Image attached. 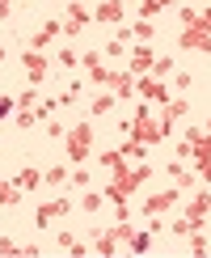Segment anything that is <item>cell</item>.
Listing matches in <instances>:
<instances>
[{
  "label": "cell",
  "instance_id": "cell-34",
  "mask_svg": "<svg viewBox=\"0 0 211 258\" xmlns=\"http://www.w3.org/2000/svg\"><path fill=\"white\" fill-rule=\"evenodd\" d=\"M135 9H140V17H148V21H152L156 13H161V0H140Z\"/></svg>",
  "mask_w": 211,
  "mask_h": 258
},
{
  "label": "cell",
  "instance_id": "cell-21",
  "mask_svg": "<svg viewBox=\"0 0 211 258\" xmlns=\"http://www.w3.org/2000/svg\"><path fill=\"white\" fill-rule=\"evenodd\" d=\"M101 203H106V195H101V190H84L76 208H80V212H89V216H93V212H101Z\"/></svg>",
  "mask_w": 211,
  "mask_h": 258
},
{
  "label": "cell",
  "instance_id": "cell-46",
  "mask_svg": "<svg viewBox=\"0 0 211 258\" xmlns=\"http://www.w3.org/2000/svg\"><path fill=\"white\" fill-rule=\"evenodd\" d=\"M0 182H5V178H0Z\"/></svg>",
  "mask_w": 211,
  "mask_h": 258
},
{
  "label": "cell",
  "instance_id": "cell-22",
  "mask_svg": "<svg viewBox=\"0 0 211 258\" xmlns=\"http://www.w3.org/2000/svg\"><path fill=\"white\" fill-rule=\"evenodd\" d=\"M89 81H93V85H101V89H106V85L114 89V81H119V72H110L106 63H97V68H89Z\"/></svg>",
  "mask_w": 211,
  "mask_h": 258
},
{
  "label": "cell",
  "instance_id": "cell-37",
  "mask_svg": "<svg viewBox=\"0 0 211 258\" xmlns=\"http://www.w3.org/2000/svg\"><path fill=\"white\" fill-rule=\"evenodd\" d=\"M72 186L89 190V169H84V165H76V174H72Z\"/></svg>",
  "mask_w": 211,
  "mask_h": 258
},
{
  "label": "cell",
  "instance_id": "cell-7",
  "mask_svg": "<svg viewBox=\"0 0 211 258\" xmlns=\"http://www.w3.org/2000/svg\"><path fill=\"white\" fill-rule=\"evenodd\" d=\"M152 63H156V51L148 47V42H135V47L127 51V72H135V77L152 72Z\"/></svg>",
  "mask_w": 211,
  "mask_h": 258
},
{
  "label": "cell",
  "instance_id": "cell-10",
  "mask_svg": "<svg viewBox=\"0 0 211 258\" xmlns=\"http://www.w3.org/2000/svg\"><path fill=\"white\" fill-rule=\"evenodd\" d=\"M186 216L194 220V229H203V224H207V216H211V186H203V190H194V195H190Z\"/></svg>",
  "mask_w": 211,
  "mask_h": 258
},
{
  "label": "cell",
  "instance_id": "cell-6",
  "mask_svg": "<svg viewBox=\"0 0 211 258\" xmlns=\"http://www.w3.org/2000/svg\"><path fill=\"white\" fill-rule=\"evenodd\" d=\"M21 63H26V77H30V85H34V89L51 77V59L42 55V51H34V47H26V51H21Z\"/></svg>",
  "mask_w": 211,
  "mask_h": 258
},
{
  "label": "cell",
  "instance_id": "cell-1",
  "mask_svg": "<svg viewBox=\"0 0 211 258\" xmlns=\"http://www.w3.org/2000/svg\"><path fill=\"white\" fill-rule=\"evenodd\" d=\"M169 132H173V123H165V119H152V106L148 102H140L135 106V119H131V140H140V144H148V148H156V144H165L169 140Z\"/></svg>",
  "mask_w": 211,
  "mask_h": 258
},
{
  "label": "cell",
  "instance_id": "cell-12",
  "mask_svg": "<svg viewBox=\"0 0 211 258\" xmlns=\"http://www.w3.org/2000/svg\"><path fill=\"white\" fill-rule=\"evenodd\" d=\"M165 174L169 178H173V186H182V190H190V186H194V182H198V169H190L186 165V161H169V165H165Z\"/></svg>",
  "mask_w": 211,
  "mask_h": 258
},
{
  "label": "cell",
  "instance_id": "cell-23",
  "mask_svg": "<svg viewBox=\"0 0 211 258\" xmlns=\"http://www.w3.org/2000/svg\"><path fill=\"white\" fill-rule=\"evenodd\" d=\"M131 38H135V42H152V38H156V26H152L148 17H140V21L131 26Z\"/></svg>",
  "mask_w": 211,
  "mask_h": 258
},
{
  "label": "cell",
  "instance_id": "cell-16",
  "mask_svg": "<svg viewBox=\"0 0 211 258\" xmlns=\"http://www.w3.org/2000/svg\"><path fill=\"white\" fill-rule=\"evenodd\" d=\"M13 182H17L21 190H38V186H42V169L26 165V169H17V174H13Z\"/></svg>",
  "mask_w": 211,
  "mask_h": 258
},
{
  "label": "cell",
  "instance_id": "cell-32",
  "mask_svg": "<svg viewBox=\"0 0 211 258\" xmlns=\"http://www.w3.org/2000/svg\"><path fill=\"white\" fill-rule=\"evenodd\" d=\"M97 63H106V55L101 51H80V68L89 72V68H97Z\"/></svg>",
  "mask_w": 211,
  "mask_h": 258
},
{
  "label": "cell",
  "instance_id": "cell-15",
  "mask_svg": "<svg viewBox=\"0 0 211 258\" xmlns=\"http://www.w3.org/2000/svg\"><path fill=\"white\" fill-rule=\"evenodd\" d=\"M186 114H190V102L177 93V98L165 102V114H161V119H165V123H177V119H186Z\"/></svg>",
  "mask_w": 211,
  "mask_h": 258
},
{
  "label": "cell",
  "instance_id": "cell-42",
  "mask_svg": "<svg viewBox=\"0 0 211 258\" xmlns=\"http://www.w3.org/2000/svg\"><path fill=\"white\" fill-rule=\"evenodd\" d=\"M177 21H182V26H194L198 13H194V9H177Z\"/></svg>",
  "mask_w": 211,
  "mask_h": 258
},
{
  "label": "cell",
  "instance_id": "cell-28",
  "mask_svg": "<svg viewBox=\"0 0 211 258\" xmlns=\"http://www.w3.org/2000/svg\"><path fill=\"white\" fill-rule=\"evenodd\" d=\"M169 233H173V237H190V233H194V220H190L186 212H182V216H177L173 224H169Z\"/></svg>",
  "mask_w": 211,
  "mask_h": 258
},
{
  "label": "cell",
  "instance_id": "cell-11",
  "mask_svg": "<svg viewBox=\"0 0 211 258\" xmlns=\"http://www.w3.org/2000/svg\"><path fill=\"white\" fill-rule=\"evenodd\" d=\"M177 195H182V186H173V190H156V195H144V216H165V212L177 203Z\"/></svg>",
  "mask_w": 211,
  "mask_h": 258
},
{
  "label": "cell",
  "instance_id": "cell-30",
  "mask_svg": "<svg viewBox=\"0 0 211 258\" xmlns=\"http://www.w3.org/2000/svg\"><path fill=\"white\" fill-rule=\"evenodd\" d=\"M207 157H211V132H203L194 140V161H207Z\"/></svg>",
  "mask_w": 211,
  "mask_h": 258
},
{
  "label": "cell",
  "instance_id": "cell-35",
  "mask_svg": "<svg viewBox=\"0 0 211 258\" xmlns=\"http://www.w3.org/2000/svg\"><path fill=\"white\" fill-rule=\"evenodd\" d=\"M38 102H42V93L34 89V85H30L26 93H17V106H38Z\"/></svg>",
  "mask_w": 211,
  "mask_h": 258
},
{
  "label": "cell",
  "instance_id": "cell-44",
  "mask_svg": "<svg viewBox=\"0 0 211 258\" xmlns=\"http://www.w3.org/2000/svg\"><path fill=\"white\" fill-rule=\"evenodd\" d=\"M198 26H207V30H211V5L203 9V13H198Z\"/></svg>",
  "mask_w": 211,
  "mask_h": 258
},
{
  "label": "cell",
  "instance_id": "cell-2",
  "mask_svg": "<svg viewBox=\"0 0 211 258\" xmlns=\"http://www.w3.org/2000/svg\"><path fill=\"white\" fill-rule=\"evenodd\" d=\"M63 153H68L72 165H84L93 153V123H76L68 127V136H63Z\"/></svg>",
  "mask_w": 211,
  "mask_h": 258
},
{
  "label": "cell",
  "instance_id": "cell-39",
  "mask_svg": "<svg viewBox=\"0 0 211 258\" xmlns=\"http://www.w3.org/2000/svg\"><path fill=\"white\" fill-rule=\"evenodd\" d=\"M47 136H51V140H63L68 132H63V123H59V119H47Z\"/></svg>",
  "mask_w": 211,
  "mask_h": 258
},
{
  "label": "cell",
  "instance_id": "cell-41",
  "mask_svg": "<svg viewBox=\"0 0 211 258\" xmlns=\"http://www.w3.org/2000/svg\"><path fill=\"white\" fill-rule=\"evenodd\" d=\"M55 241H59V250H63V254H68V250H72V245H76V233H59V237H55Z\"/></svg>",
  "mask_w": 211,
  "mask_h": 258
},
{
  "label": "cell",
  "instance_id": "cell-13",
  "mask_svg": "<svg viewBox=\"0 0 211 258\" xmlns=\"http://www.w3.org/2000/svg\"><path fill=\"white\" fill-rule=\"evenodd\" d=\"M59 34H63V21H42V26H38V34L30 38V47H34V51H47Z\"/></svg>",
  "mask_w": 211,
  "mask_h": 258
},
{
  "label": "cell",
  "instance_id": "cell-17",
  "mask_svg": "<svg viewBox=\"0 0 211 258\" xmlns=\"http://www.w3.org/2000/svg\"><path fill=\"white\" fill-rule=\"evenodd\" d=\"M114 106H119V98H114V89H110V93H97V98L89 102V114H93V119H101V114H110Z\"/></svg>",
  "mask_w": 211,
  "mask_h": 258
},
{
  "label": "cell",
  "instance_id": "cell-40",
  "mask_svg": "<svg viewBox=\"0 0 211 258\" xmlns=\"http://www.w3.org/2000/svg\"><path fill=\"white\" fill-rule=\"evenodd\" d=\"M0 254H5V258H9V254H21V245H17L13 237H0Z\"/></svg>",
  "mask_w": 211,
  "mask_h": 258
},
{
  "label": "cell",
  "instance_id": "cell-45",
  "mask_svg": "<svg viewBox=\"0 0 211 258\" xmlns=\"http://www.w3.org/2000/svg\"><path fill=\"white\" fill-rule=\"evenodd\" d=\"M0 63H9V47H0Z\"/></svg>",
  "mask_w": 211,
  "mask_h": 258
},
{
  "label": "cell",
  "instance_id": "cell-36",
  "mask_svg": "<svg viewBox=\"0 0 211 258\" xmlns=\"http://www.w3.org/2000/svg\"><path fill=\"white\" fill-rule=\"evenodd\" d=\"M13 110H17V98L13 93H0V119H9Z\"/></svg>",
  "mask_w": 211,
  "mask_h": 258
},
{
  "label": "cell",
  "instance_id": "cell-14",
  "mask_svg": "<svg viewBox=\"0 0 211 258\" xmlns=\"http://www.w3.org/2000/svg\"><path fill=\"white\" fill-rule=\"evenodd\" d=\"M89 237H93V254H106V258H114V254H119V241H114L106 229H93Z\"/></svg>",
  "mask_w": 211,
  "mask_h": 258
},
{
  "label": "cell",
  "instance_id": "cell-25",
  "mask_svg": "<svg viewBox=\"0 0 211 258\" xmlns=\"http://www.w3.org/2000/svg\"><path fill=\"white\" fill-rule=\"evenodd\" d=\"M106 233H110L114 241H127V245H131V237H135V224H131V220H119V224H110Z\"/></svg>",
  "mask_w": 211,
  "mask_h": 258
},
{
  "label": "cell",
  "instance_id": "cell-26",
  "mask_svg": "<svg viewBox=\"0 0 211 258\" xmlns=\"http://www.w3.org/2000/svg\"><path fill=\"white\" fill-rule=\"evenodd\" d=\"M186 250H190V254H211V241L203 237V229H194V233L186 237Z\"/></svg>",
  "mask_w": 211,
  "mask_h": 258
},
{
  "label": "cell",
  "instance_id": "cell-8",
  "mask_svg": "<svg viewBox=\"0 0 211 258\" xmlns=\"http://www.w3.org/2000/svg\"><path fill=\"white\" fill-rule=\"evenodd\" d=\"M127 17V0H101V5H93V21L97 26H123Z\"/></svg>",
  "mask_w": 211,
  "mask_h": 258
},
{
  "label": "cell",
  "instance_id": "cell-18",
  "mask_svg": "<svg viewBox=\"0 0 211 258\" xmlns=\"http://www.w3.org/2000/svg\"><path fill=\"white\" fill-rule=\"evenodd\" d=\"M42 182H47V186H68V182H72V169H68V165H51V169H42Z\"/></svg>",
  "mask_w": 211,
  "mask_h": 258
},
{
  "label": "cell",
  "instance_id": "cell-20",
  "mask_svg": "<svg viewBox=\"0 0 211 258\" xmlns=\"http://www.w3.org/2000/svg\"><path fill=\"white\" fill-rule=\"evenodd\" d=\"M127 250H131V254H148V250H152V229H135V237H131Z\"/></svg>",
  "mask_w": 211,
  "mask_h": 258
},
{
  "label": "cell",
  "instance_id": "cell-38",
  "mask_svg": "<svg viewBox=\"0 0 211 258\" xmlns=\"http://www.w3.org/2000/svg\"><path fill=\"white\" fill-rule=\"evenodd\" d=\"M194 169H198V178H203V186H211V157L207 161H194Z\"/></svg>",
  "mask_w": 211,
  "mask_h": 258
},
{
  "label": "cell",
  "instance_id": "cell-4",
  "mask_svg": "<svg viewBox=\"0 0 211 258\" xmlns=\"http://www.w3.org/2000/svg\"><path fill=\"white\" fill-rule=\"evenodd\" d=\"M135 98H140V102H169V98H173V93H169L165 89V81L161 77H152V72H144V77H135Z\"/></svg>",
  "mask_w": 211,
  "mask_h": 258
},
{
  "label": "cell",
  "instance_id": "cell-19",
  "mask_svg": "<svg viewBox=\"0 0 211 258\" xmlns=\"http://www.w3.org/2000/svg\"><path fill=\"white\" fill-rule=\"evenodd\" d=\"M131 93H135V72H119V81H114V98L127 102Z\"/></svg>",
  "mask_w": 211,
  "mask_h": 258
},
{
  "label": "cell",
  "instance_id": "cell-3",
  "mask_svg": "<svg viewBox=\"0 0 211 258\" xmlns=\"http://www.w3.org/2000/svg\"><path fill=\"white\" fill-rule=\"evenodd\" d=\"M93 21V9L80 5V0H68L63 5V38H80V30Z\"/></svg>",
  "mask_w": 211,
  "mask_h": 258
},
{
  "label": "cell",
  "instance_id": "cell-33",
  "mask_svg": "<svg viewBox=\"0 0 211 258\" xmlns=\"http://www.w3.org/2000/svg\"><path fill=\"white\" fill-rule=\"evenodd\" d=\"M169 72H173V59H169V55H156V63H152V77H169Z\"/></svg>",
  "mask_w": 211,
  "mask_h": 258
},
{
  "label": "cell",
  "instance_id": "cell-9",
  "mask_svg": "<svg viewBox=\"0 0 211 258\" xmlns=\"http://www.w3.org/2000/svg\"><path fill=\"white\" fill-rule=\"evenodd\" d=\"M68 212H76V203H72V199H51V203H42V208L34 212V224H38V229H47L51 220H63Z\"/></svg>",
  "mask_w": 211,
  "mask_h": 258
},
{
  "label": "cell",
  "instance_id": "cell-24",
  "mask_svg": "<svg viewBox=\"0 0 211 258\" xmlns=\"http://www.w3.org/2000/svg\"><path fill=\"white\" fill-rule=\"evenodd\" d=\"M13 203H21V186L17 182H0V208H13Z\"/></svg>",
  "mask_w": 211,
  "mask_h": 258
},
{
  "label": "cell",
  "instance_id": "cell-31",
  "mask_svg": "<svg viewBox=\"0 0 211 258\" xmlns=\"http://www.w3.org/2000/svg\"><path fill=\"white\" fill-rule=\"evenodd\" d=\"M76 63H80V51L76 47H63L59 51V68H76Z\"/></svg>",
  "mask_w": 211,
  "mask_h": 258
},
{
  "label": "cell",
  "instance_id": "cell-27",
  "mask_svg": "<svg viewBox=\"0 0 211 258\" xmlns=\"http://www.w3.org/2000/svg\"><path fill=\"white\" fill-rule=\"evenodd\" d=\"M127 51H131V47H127L123 38H106V47H101V55H106V59H123Z\"/></svg>",
  "mask_w": 211,
  "mask_h": 258
},
{
  "label": "cell",
  "instance_id": "cell-43",
  "mask_svg": "<svg viewBox=\"0 0 211 258\" xmlns=\"http://www.w3.org/2000/svg\"><path fill=\"white\" fill-rule=\"evenodd\" d=\"M13 17V0H0V21H9Z\"/></svg>",
  "mask_w": 211,
  "mask_h": 258
},
{
  "label": "cell",
  "instance_id": "cell-5",
  "mask_svg": "<svg viewBox=\"0 0 211 258\" xmlns=\"http://www.w3.org/2000/svg\"><path fill=\"white\" fill-rule=\"evenodd\" d=\"M177 47L182 51H203V55H211V30L207 26H182V34H177Z\"/></svg>",
  "mask_w": 211,
  "mask_h": 258
},
{
  "label": "cell",
  "instance_id": "cell-29",
  "mask_svg": "<svg viewBox=\"0 0 211 258\" xmlns=\"http://www.w3.org/2000/svg\"><path fill=\"white\" fill-rule=\"evenodd\" d=\"M144 148H148V144H140V140H127V144H123V157H127V161H148Z\"/></svg>",
  "mask_w": 211,
  "mask_h": 258
}]
</instances>
